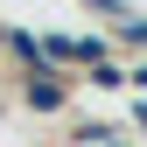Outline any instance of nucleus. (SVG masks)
<instances>
[{
	"instance_id": "obj_1",
	"label": "nucleus",
	"mask_w": 147,
	"mask_h": 147,
	"mask_svg": "<svg viewBox=\"0 0 147 147\" xmlns=\"http://www.w3.org/2000/svg\"><path fill=\"white\" fill-rule=\"evenodd\" d=\"M28 105H35V112H56V105H63V77H56L49 63L28 77Z\"/></svg>"
},
{
	"instance_id": "obj_2",
	"label": "nucleus",
	"mask_w": 147,
	"mask_h": 147,
	"mask_svg": "<svg viewBox=\"0 0 147 147\" xmlns=\"http://www.w3.org/2000/svg\"><path fill=\"white\" fill-rule=\"evenodd\" d=\"M112 147H133V140H112Z\"/></svg>"
}]
</instances>
